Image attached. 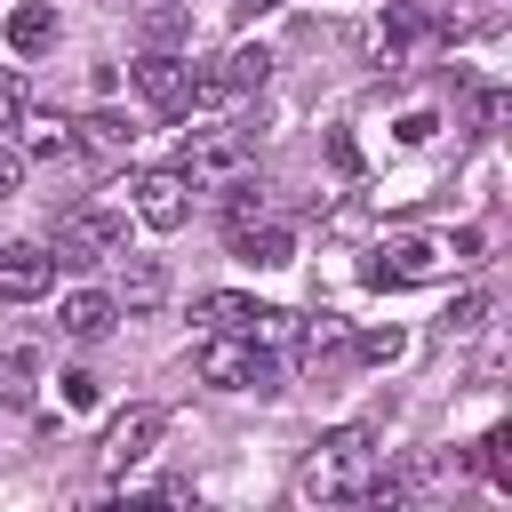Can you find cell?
Wrapping results in <instances>:
<instances>
[{
    "instance_id": "6da1fadb",
    "label": "cell",
    "mask_w": 512,
    "mask_h": 512,
    "mask_svg": "<svg viewBox=\"0 0 512 512\" xmlns=\"http://www.w3.org/2000/svg\"><path fill=\"white\" fill-rule=\"evenodd\" d=\"M368 480H376V432H368V424L320 432L312 456L296 464V496H304V504H344V496H360Z\"/></svg>"
},
{
    "instance_id": "7a4b0ae2",
    "label": "cell",
    "mask_w": 512,
    "mask_h": 512,
    "mask_svg": "<svg viewBox=\"0 0 512 512\" xmlns=\"http://www.w3.org/2000/svg\"><path fill=\"white\" fill-rule=\"evenodd\" d=\"M192 368H200V384H216V392H280V360H272L256 336H232V328H216Z\"/></svg>"
},
{
    "instance_id": "3957f363",
    "label": "cell",
    "mask_w": 512,
    "mask_h": 512,
    "mask_svg": "<svg viewBox=\"0 0 512 512\" xmlns=\"http://www.w3.org/2000/svg\"><path fill=\"white\" fill-rule=\"evenodd\" d=\"M112 256H128V216L120 208H72L56 224V264L88 272V264H112Z\"/></svg>"
},
{
    "instance_id": "277c9868",
    "label": "cell",
    "mask_w": 512,
    "mask_h": 512,
    "mask_svg": "<svg viewBox=\"0 0 512 512\" xmlns=\"http://www.w3.org/2000/svg\"><path fill=\"white\" fill-rule=\"evenodd\" d=\"M432 48H440V24L424 8H384L368 24V64H384V72H416Z\"/></svg>"
},
{
    "instance_id": "5b68a950",
    "label": "cell",
    "mask_w": 512,
    "mask_h": 512,
    "mask_svg": "<svg viewBox=\"0 0 512 512\" xmlns=\"http://www.w3.org/2000/svg\"><path fill=\"white\" fill-rule=\"evenodd\" d=\"M128 80H136V96L152 104V112H192V88H200V72H192V56H176V48H152V56H136L128 64Z\"/></svg>"
},
{
    "instance_id": "8992f818",
    "label": "cell",
    "mask_w": 512,
    "mask_h": 512,
    "mask_svg": "<svg viewBox=\"0 0 512 512\" xmlns=\"http://www.w3.org/2000/svg\"><path fill=\"white\" fill-rule=\"evenodd\" d=\"M128 192H136V224H152V232H184L192 224V176L184 168H144Z\"/></svg>"
},
{
    "instance_id": "52a82bcc",
    "label": "cell",
    "mask_w": 512,
    "mask_h": 512,
    "mask_svg": "<svg viewBox=\"0 0 512 512\" xmlns=\"http://www.w3.org/2000/svg\"><path fill=\"white\" fill-rule=\"evenodd\" d=\"M160 432H168V408H152V400H136V408H120L112 416V432H104V472H128V464H144L152 448H160Z\"/></svg>"
},
{
    "instance_id": "ba28073f",
    "label": "cell",
    "mask_w": 512,
    "mask_h": 512,
    "mask_svg": "<svg viewBox=\"0 0 512 512\" xmlns=\"http://www.w3.org/2000/svg\"><path fill=\"white\" fill-rule=\"evenodd\" d=\"M48 288H56V248L8 240V248H0V304H40Z\"/></svg>"
},
{
    "instance_id": "9c48e42d",
    "label": "cell",
    "mask_w": 512,
    "mask_h": 512,
    "mask_svg": "<svg viewBox=\"0 0 512 512\" xmlns=\"http://www.w3.org/2000/svg\"><path fill=\"white\" fill-rule=\"evenodd\" d=\"M432 272H440V248H432V240H384V248L360 264L368 288H424Z\"/></svg>"
},
{
    "instance_id": "30bf717a",
    "label": "cell",
    "mask_w": 512,
    "mask_h": 512,
    "mask_svg": "<svg viewBox=\"0 0 512 512\" xmlns=\"http://www.w3.org/2000/svg\"><path fill=\"white\" fill-rule=\"evenodd\" d=\"M264 72H272V56H264V48H232V56H216V64L200 72L192 104H216V96H248V88H264Z\"/></svg>"
},
{
    "instance_id": "8fae6325",
    "label": "cell",
    "mask_w": 512,
    "mask_h": 512,
    "mask_svg": "<svg viewBox=\"0 0 512 512\" xmlns=\"http://www.w3.org/2000/svg\"><path fill=\"white\" fill-rule=\"evenodd\" d=\"M112 264H120V296H112L120 312H160L168 304V264L160 256H112Z\"/></svg>"
},
{
    "instance_id": "7c38bea8",
    "label": "cell",
    "mask_w": 512,
    "mask_h": 512,
    "mask_svg": "<svg viewBox=\"0 0 512 512\" xmlns=\"http://www.w3.org/2000/svg\"><path fill=\"white\" fill-rule=\"evenodd\" d=\"M112 320H120V304H112L104 288H72V296H64V312H56V328H64L72 344H104V336H112Z\"/></svg>"
},
{
    "instance_id": "4fadbf2b",
    "label": "cell",
    "mask_w": 512,
    "mask_h": 512,
    "mask_svg": "<svg viewBox=\"0 0 512 512\" xmlns=\"http://www.w3.org/2000/svg\"><path fill=\"white\" fill-rule=\"evenodd\" d=\"M56 0H24V8H8V48L16 56H48L56 48Z\"/></svg>"
},
{
    "instance_id": "5bb4252c",
    "label": "cell",
    "mask_w": 512,
    "mask_h": 512,
    "mask_svg": "<svg viewBox=\"0 0 512 512\" xmlns=\"http://www.w3.org/2000/svg\"><path fill=\"white\" fill-rule=\"evenodd\" d=\"M232 256H248V264H296V232L272 224V216H256L248 232H232Z\"/></svg>"
},
{
    "instance_id": "9a60e30c",
    "label": "cell",
    "mask_w": 512,
    "mask_h": 512,
    "mask_svg": "<svg viewBox=\"0 0 512 512\" xmlns=\"http://www.w3.org/2000/svg\"><path fill=\"white\" fill-rule=\"evenodd\" d=\"M32 392H40V352L8 344L0 352V408H32Z\"/></svg>"
},
{
    "instance_id": "2e32d148",
    "label": "cell",
    "mask_w": 512,
    "mask_h": 512,
    "mask_svg": "<svg viewBox=\"0 0 512 512\" xmlns=\"http://www.w3.org/2000/svg\"><path fill=\"white\" fill-rule=\"evenodd\" d=\"M192 320L216 336V328H232V336H248V320H256V296H232V288H216V296H192Z\"/></svg>"
},
{
    "instance_id": "e0dca14e",
    "label": "cell",
    "mask_w": 512,
    "mask_h": 512,
    "mask_svg": "<svg viewBox=\"0 0 512 512\" xmlns=\"http://www.w3.org/2000/svg\"><path fill=\"white\" fill-rule=\"evenodd\" d=\"M472 464H480V480H488V488H504V496H512V424H488V432L472 440Z\"/></svg>"
},
{
    "instance_id": "ac0fdd59",
    "label": "cell",
    "mask_w": 512,
    "mask_h": 512,
    "mask_svg": "<svg viewBox=\"0 0 512 512\" xmlns=\"http://www.w3.org/2000/svg\"><path fill=\"white\" fill-rule=\"evenodd\" d=\"M128 144H136V128L120 112H88L80 120V152H128Z\"/></svg>"
},
{
    "instance_id": "d6986e66",
    "label": "cell",
    "mask_w": 512,
    "mask_h": 512,
    "mask_svg": "<svg viewBox=\"0 0 512 512\" xmlns=\"http://www.w3.org/2000/svg\"><path fill=\"white\" fill-rule=\"evenodd\" d=\"M256 216H272V200H264V184H248V176H240V184L224 192V240H232V232H248Z\"/></svg>"
},
{
    "instance_id": "ffe728a7",
    "label": "cell",
    "mask_w": 512,
    "mask_h": 512,
    "mask_svg": "<svg viewBox=\"0 0 512 512\" xmlns=\"http://www.w3.org/2000/svg\"><path fill=\"white\" fill-rule=\"evenodd\" d=\"M72 152H80V128H64V120H48V128L24 136V160H72Z\"/></svg>"
},
{
    "instance_id": "44dd1931",
    "label": "cell",
    "mask_w": 512,
    "mask_h": 512,
    "mask_svg": "<svg viewBox=\"0 0 512 512\" xmlns=\"http://www.w3.org/2000/svg\"><path fill=\"white\" fill-rule=\"evenodd\" d=\"M296 344H304V360L320 368V360L344 344V320H336V312H320V320H304V328H296Z\"/></svg>"
},
{
    "instance_id": "7402d4cb",
    "label": "cell",
    "mask_w": 512,
    "mask_h": 512,
    "mask_svg": "<svg viewBox=\"0 0 512 512\" xmlns=\"http://www.w3.org/2000/svg\"><path fill=\"white\" fill-rule=\"evenodd\" d=\"M352 352H360L368 368H392V360L408 352V336H400V328H360V344H352Z\"/></svg>"
},
{
    "instance_id": "603a6c76",
    "label": "cell",
    "mask_w": 512,
    "mask_h": 512,
    "mask_svg": "<svg viewBox=\"0 0 512 512\" xmlns=\"http://www.w3.org/2000/svg\"><path fill=\"white\" fill-rule=\"evenodd\" d=\"M24 112H32V88H24V72L0 64V128H24Z\"/></svg>"
},
{
    "instance_id": "cb8c5ba5",
    "label": "cell",
    "mask_w": 512,
    "mask_h": 512,
    "mask_svg": "<svg viewBox=\"0 0 512 512\" xmlns=\"http://www.w3.org/2000/svg\"><path fill=\"white\" fill-rule=\"evenodd\" d=\"M480 320H488V296L472 288V296H456V304H448V320H440V328H448V336H472Z\"/></svg>"
},
{
    "instance_id": "d4e9b609",
    "label": "cell",
    "mask_w": 512,
    "mask_h": 512,
    "mask_svg": "<svg viewBox=\"0 0 512 512\" xmlns=\"http://www.w3.org/2000/svg\"><path fill=\"white\" fill-rule=\"evenodd\" d=\"M328 160H336V176H360V144H352V128H328Z\"/></svg>"
},
{
    "instance_id": "484cf974",
    "label": "cell",
    "mask_w": 512,
    "mask_h": 512,
    "mask_svg": "<svg viewBox=\"0 0 512 512\" xmlns=\"http://www.w3.org/2000/svg\"><path fill=\"white\" fill-rule=\"evenodd\" d=\"M64 408H96V376H88V368L64 376Z\"/></svg>"
},
{
    "instance_id": "4316f807",
    "label": "cell",
    "mask_w": 512,
    "mask_h": 512,
    "mask_svg": "<svg viewBox=\"0 0 512 512\" xmlns=\"http://www.w3.org/2000/svg\"><path fill=\"white\" fill-rule=\"evenodd\" d=\"M8 192H24V152H16V144H0V200H8Z\"/></svg>"
},
{
    "instance_id": "83f0119b",
    "label": "cell",
    "mask_w": 512,
    "mask_h": 512,
    "mask_svg": "<svg viewBox=\"0 0 512 512\" xmlns=\"http://www.w3.org/2000/svg\"><path fill=\"white\" fill-rule=\"evenodd\" d=\"M432 128H440V120H432V112H408V120H400V144H424V136H432Z\"/></svg>"
},
{
    "instance_id": "f1b7e54d",
    "label": "cell",
    "mask_w": 512,
    "mask_h": 512,
    "mask_svg": "<svg viewBox=\"0 0 512 512\" xmlns=\"http://www.w3.org/2000/svg\"><path fill=\"white\" fill-rule=\"evenodd\" d=\"M448 256H456V264H480V232H472V224H464V232H456V240H448Z\"/></svg>"
},
{
    "instance_id": "f546056e",
    "label": "cell",
    "mask_w": 512,
    "mask_h": 512,
    "mask_svg": "<svg viewBox=\"0 0 512 512\" xmlns=\"http://www.w3.org/2000/svg\"><path fill=\"white\" fill-rule=\"evenodd\" d=\"M264 8H280V0H232V16H240V24H256Z\"/></svg>"
},
{
    "instance_id": "4dcf8cb0",
    "label": "cell",
    "mask_w": 512,
    "mask_h": 512,
    "mask_svg": "<svg viewBox=\"0 0 512 512\" xmlns=\"http://www.w3.org/2000/svg\"><path fill=\"white\" fill-rule=\"evenodd\" d=\"M144 8H184V0H144Z\"/></svg>"
}]
</instances>
